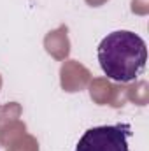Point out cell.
I'll list each match as a JSON object with an SVG mask.
<instances>
[{"instance_id": "obj_1", "label": "cell", "mask_w": 149, "mask_h": 151, "mask_svg": "<svg viewBox=\"0 0 149 151\" xmlns=\"http://www.w3.org/2000/svg\"><path fill=\"white\" fill-rule=\"evenodd\" d=\"M104 74L116 83H132L144 72L148 47L140 35L130 30H116L102 39L97 49Z\"/></svg>"}, {"instance_id": "obj_2", "label": "cell", "mask_w": 149, "mask_h": 151, "mask_svg": "<svg viewBox=\"0 0 149 151\" xmlns=\"http://www.w3.org/2000/svg\"><path fill=\"white\" fill-rule=\"evenodd\" d=\"M130 135L132 128L126 123L93 127L82 134L75 151H130Z\"/></svg>"}]
</instances>
